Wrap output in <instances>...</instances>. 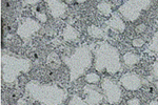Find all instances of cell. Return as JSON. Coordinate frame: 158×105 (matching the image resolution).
I'll use <instances>...</instances> for the list:
<instances>
[{
  "instance_id": "cell-1",
  "label": "cell",
  "mask_w": 158,
  "mask_h": 105,
  "mask_svg": "<svg viewBox=\"0 0 158 105\" xmlns=\"http://www.w3.org/2000/svg\"><path fill=\"white\" fill-rule=\"evenodd\" d=\"M25 93L40 105H62L68 99L67 89L56 84H42L36 80L25 84Z\"/></svg>"
},
{
  "instance_id": "cell-2",
  "label": "cell",
  "mask_w": 158,
  "mask_h": 105,
  "mask_svg": "<svg viewBox=\"0 0 158 105\" xmlns=\"http://www.w3.org/2000/svg\"><path fill=\"white\" fill-rule=\"evenodd\" d=\"M94 67L99 73L115 75L121 71L122 63L120 53L109 42H100L94 52Z\"/></svg>"
},
{
  "instance_id": "cell-3",
  "label": "cell",
  "mask_w": 158,
  "mask_h": 105,
  "mask_svg": "<svg viewBox=\"0 0 158 105\" xmlns=\"http://www.w3.org/2000/svg\"><path fill=\"white\" fill-rule=\"evenodd\" d=\"M61 60L68 66L70 71V80L73 82L85 75V71L92 66L93 55L88 45H82L76 47L70 56L62 55Z\"/></svg>"
},
{
  "instance_id": "cell-4",
  "label": "cell",
  "mask_w": 158,
  "mask_h": 105,
  "mask_svg": "<svg viewBox=\"0 0 158 105\" xmlns=\"http://www.w3.org/2000/svg\"><path fill=\"white\" fill-rule=\"evenodd\" d=\"M31 70V61L15 56H1L2 79L6 83H13L18 79L20 74H27Z\"/></svg>"
},
{
  "instance_id": "cell-5",
  "label": "cell",
  "mask_w": 158,
  "mask_h": 105,
  "mask_svg": "<svg viewBox=\"0 0 158 105\" xmlns=\"http://www.w3.org/2000/svg\"><path fill=\"white\" fill-rule=\"evenodd\" d=\"M151 4L152 1L149 0H129V1L122 2V4L119 6L118 12L124 20L133 22L140 17L141 12L150 9Z\"/></svg>"
},
{
  "instance_id": "cell-6",
  "label": "cell",
  "mask_w": 158,
  "mask_h": 105,
  "mask_svg": "<svg viewBox=\"0 0 158 105\" xmlns=\"http://www.w3.org/2000/svg\"><path fill=\"white\" fill-rule=\"evenodd\" d=\"M101 89L104 96V99L109 104H118L122 98V91L119 84L114 81L112 78L106 77L101 80Z\"/></svg>"
},
{
  "instance_id": "cell-7",
  "label": "cell",
  "mask_w": 158,
  "mask_h": 105,
  "mask_svg": "<svg viewBox=\"0 0 158 105\" xmlns=\"http://www.w3.org/2000/svg\"><path fill=\"white\" fill-rule=\"evenodd\" d=\"M39 30H40L39 21L32 19V18H25L24 20H22V22L19 24L18 29H17V35L21 39L27 40Z\"/></svg>"
},
{
  "instance_id": "cell-8",
  "label": "cell",
  "mask_w": 158,
  "mask_h": 105,
  "mask_svg": "<svg viewBox=\"0 0 158 105\" xmlns=\"http://www.w3.org/2000/svg\"><path fill=\"white\" fill-rule=\"evenodd\" d=\"M119 83H120V85L124 89H127V91H136L141 87L142 79L140 78L136 73L129 71V73H124L123 75L120 77Z\"/></svg>"
},
{
  "instance_id": "cell-9",
  "label": "cell",
  "mask_w": 158,
  "mask_h": 105,
  "mask_svg": "<svg viewBox=\"0 0 158 105\" xmlns=\"http://www.w3.org/2000/svg\"><path fill=\"white\" fill-rule=\"evenodd\" d=\"M82 93L85 98L83 100L88 103L89 105H99L102 103L104 96L102 93H100V91L96 86H92L91 84L85 85L82 89Z\"/></svg>"
},
{
  "instance_id": "cell-10",
  "label": "cell",
  "mask_w": 158,
  "mask_h": 105,
  "mask_svg": "<svg viewBox=\"0 0 158 105\" xmlns=\"http://www.w3.org/2000/svg\"><path fill=\"white\" fill-rule=\"evenodd\" d=\"M47 6L50 11V14L54 18H59L62 15H64L68 9L65 2L59 1V0H48Z\"/></svg>"
},
{
  "instance_id": "cell-11",
  "label": "cell",
  "mask_w": 158,
  "mask_h": 105,
  "mask_svg": "<svg viewBox=\"0 0 158 105\" xmlns=\"http://www.w3.org/2000/svg\"><path fill=\"white\" fill-rule=\"evenodd\" d=\"M106 25L109 29H111L116 33H119V34L123 33L124 30H126V23L118 14H112V16L106 22Z\"/></svg>"
},
{
  "instance_id": "cell-12",
  "label": "cell",
  "mask_w": 158,
  "mask_h": 105,
  "mask_svg": "<svg viewBox=\"0 0 158 105\" xmlns=\"http://www.w3.org/2000/svg\"><path fill=\"white\" fill-rule=\"evenodd\" d=\"M62 37L65 41H75L79 38V32L72 25L67 24L63 29Z\"/></svg>"
},
{
  "instance_id": "cell-13",
  "label": "cell",
  "mask_w": 158,
  "mask_h": 105,
  "mask_svg": "<svg viewBox=\"0 0 158 105\" xmlns=\"http://www.w3.org/2000/svg\"><path fill=\"white\" fill-rule=\"evenodd\" d=\"M140 60V57L137 54L133 52H128L122 56V61H123L124 65L129 66V67H133V66L138 64Z\"/></svg>"
},
{
  "instance_id": "cell-14",
  "label": "cell",
  "mask_w": 158,
  "mask_h": 105,
  "mask_svg": "<svg viewBox=\"0 0 158 105\" xmlns=\"http://www.w3.org/2000/svg\"><path fill=\"white\" fill-rule=\"evenodd\" d=\"M97 10L99 12V14L101 16L104 17H109L112 16L113 14V9H112V4L109 1H101L97 4Z\"/></svg>"
},
{
  "instance_id": "cell-15",
  "label": "cell",
  "mask_w": 158,
  "mask_h": 105,
  "mask_svg": "<svg viewBox=\"0 0 158 105\" xmlns=\"http://www.w3.org/2000/svg\"><path fill=\"white\" fill-rule=\"evenodd\" d=\"M88 34L93 38H96V39H99V38H103L106 33L102 29H100L97 25L92 24L88 27Z\"/></svg>"
},
{
  "instance_id": "cell-16",
  "label": "cell",
  "mask_w": 158,
  "mask_h": 105,
  "mask_svg": "<svg viewBox=\"0 0 158 105\" xmlns=\"http://www.w3.org/2000/svg\"><path fill=\"white\" fill-rule=\"evenodd\" d=\"M85 80L88 82L89 84L93 85V84H97L98 82L100 81V76H99L97 73H89L85 75Z\"/></svg>"
},
{
  "instance_id": "cell-17",
  "label": "cell",
  "mask_w": 158,
  "mask_h": 105,
  "mask_svg": "<svg viewBox=\"0 0 158 105\" xmlns=\"http://www.w3.org/2000/svg\"><path fill=\"white\" fill-rule=\"evenodd\" d=\"M68 105H89V104L81 97H79L78 95H74L69 100Z\"/></svg>"
},
{
  "instance_id": "cell-18",
  "label": "cell",
  "mask_w": 158,
  "mask_h": 105,
  "mask_svg": "<svg viewBox=\"0 0 158 105\" xmlns=\"http://www.w3.org/2000/svg\"><path fill=\"white\" fill-rule=\"evenodd\" d=\"M149 48L151 50H153V52L158 54V32H156L153 35L151 43L149 44Z\"/></svg>"
},
{
  "instance_id": "cell-19",
  "label": "cell",
  "mask_w": 158,
  "mask_h": 105,
  "mask_svg": "<svg viewBox=\"0 0 158 105\" xmlns=\"http://www.w3.org/2000/svg\"><path fill=\"white\" fill-rule=\"evenodd\" d=\"M36 18H37V21L39 22H42V23H44V22L48 21V16L45 13H36Z\"/></svg>"
},
{
  "instance_id": "cell-20",
  "label": "cell",
  "mask_w": 158,
  "mask_h": 105,
  "mask_svg": "<svg viewBox=\"0 0 158 105\" xmlns=\"http://www.w3.org/2000/svg\"><path fill=\"white\" fill-rule=\"evenodd\" d=\"M132 44L135 47H141L142 45L144 44V40L141 39V38H135V39L132 41Z\"/></svg>"
},
{
  "instance_id": "cell-21",
  "label": "cell",
  "mask_w": 158,
  "mask_h": 105,
  "mask_svg": "<svg viewBox=\"0 0 158 105\" xmlns=\"http://www.w3.org/2000/svg\"><path fill=\"white\" fill-rule=\"evenodd\" d=\"M128 105H140V100L138 98H131L127 102Z\"/></svg>"
},
{
  "instance_id": "cell-22",
  "label": "cell",
  "mask_w": 158,
  "mask_h": 105,
  "mask_svg": "<svg viewBox=\"0 0 158 105\" xmlns=\"http://www.w3.org/2000/svg\"><path fill=\"white\" fill-rule=\"evenodd\" d=\"M146 30H147V26H146V24H143V23H141L136 26V32L138 33V34H140V33H144Z\"/></svg>"
},
{
  "instance_id": "cell-23",
  "label": "cell",
  "mask_w": 158,
  "mask_h": 105,
  "mask_svg": "<svg viewBox=\"0 0 158 105\" xmlns=\"http://www.w3.org/2000/svg\"><path fill=\"white\" fill-rule=\"evenodd\" d=\"M18 105H31V104H27V102L24 101V100H22V99H20L19 101H18Z\"/></svg>"
},
{
  "instance_id": "cell-24",
  "label": "cell",
  "mask_w": 158,
  "mask_h": 105,
  "mask_svg": "<svg viewBox=\"0 0 158 105\" xmlns=\"http://www.w3.org/2000/svg\"><path fill=\"white\" fill-rule=\"evenodd\" d=\"M149 105H158V101L157 100H152V101L149 103Z\"/></svg>"
},
{
  "instance_id": "cell-25",
  "label": "cell",
  "mask_w": 158,
  "mask_h": 105,
  "mask_svg": "<svg viewBox=\"0 0 158 105\" xmlns=\"http://www.w3.org/2000/svg\"><path fill=\"white\" fill-rule=\"evenodd\" d=\"M101 105H108V104H101Z\"/></svg>"
},
{
  "instance_id": "cell-26",
  "label": "cell",
  "mask_w": 158,
  "mask_h": 105,
  "mask_svg": "<svg viewBox=\"0 0 158 105\" xmlns=\"http://www.w3.org/2000/svg\"><path fill=\"white\" fill-rule=\"evenodd\" d=\"M13 105H15V104H13Z\"/></svg>"
},
{
  "instance_id": "cell-27",
  "label": "cell",
  "mask_w": 158,
  "mask_h": 105,
  "mask_svg": "<svg viewBox=\"0 0 158 105\" xmlns=\"http://www.w3.org/2000/svg\"><path fill=\"white\" fill-rule=\"evenodd\" d=\"M157 86H158V85H157Z\"/></svg>"
}]
</instances>
